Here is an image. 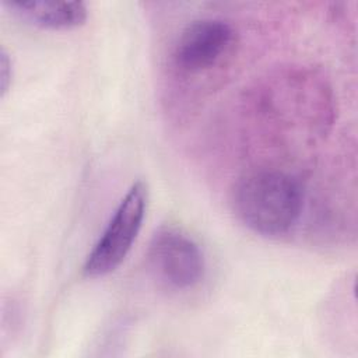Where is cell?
<instances>
[{
	"label": "cell",
	"instance_id": "5b68a950",
	"mask_svg": "<svg viewBox=\"0 0 358 358\" xmlns=\"http://www.w3.org/2000/svg\"><path fill=\"white\" fill-rule=\"evenodd\" d=\"M235 31L221 18H197L178 35L171 60L182 74H200L215 67L232 49Z\"/></svg>",
	"mask_w": 358,
	"mask_h": 358
},
{
	"label": "cell",
	"instance_id": "6da1fadb",
	"mask_svg": "<svg viewBox=\"0 0 358 358\" xmlns=\"http://www.w3.org/2000/svg\"><path fill=\"white\" fill-rule=\"evenodd\" d=\"M252 101L256 112L275 129L305 136L326 134L334 120L329 83L305 66H289L268 74L252 91Z\"/></svg>",
	"mask_w": 358,
	"mask_h": 358
},
{
	"label": "cell",
	"instance_id": "277c9868",
	"mask_svg": "<svg viewBox=\"0 0 358 358\" xmlns=\"http://www.w3.org/2000/svg\"><path fill=\"white\" fill-rule=\"evenodd\" d=\"M145 257L154 275L172 289H189L204 275L206 262L200 246L175 227L155 231Z\"/></svg>",
	"mask_w": 358,
	"mask_h": 358
},
{
	"label": "cell",
	"instance_id": "52a82bcc",
	"mask_svg": "<svg viewBox=\"0 0 358 358\" xmlns=\"http://www.w3.org/2000/svg\"><path fill=\"white\" fill-rule=\"evenodd\" d=\"M11 80H13L11 59H10L8 53L6 52V49L1 48V52H0V92H1V96H4L6 92L8 91V88L11 85Z\"/></svg>",
	"mask_w": 358,
	"mask_h": 358
},
{
	"label": "cell",
	"instance_id": "7a4b0ae2",
	"mask_svg": "<svg viewBox=\"0 0 358 358\" xmlns=\"http://www.w3.org/2000/svg\"><path fill=\"white\" fill-rule=\"evenodd\" d=\"M235 215L263 236L288 234L303 210V189L287 172L256 169L242 175L231 190Z\"/></svg>",
	"mask_w": 358,
	"mask_h": 358
},
{
	"label": "cell",
	"instance_id": "3957f363",
	"mask_svg": "<svg viewBox=\"0 0 358 358\" xmlns=\"http://www.w3.org/2000/svg\"><path fill=\"white\" fill-rule=\"evenodd\" d=\"M147 204V185L138 180L122 197L101 236L87 255L83 264L85 277H103L120 266L141 229Z\"/></svg>",
	"mask_w": 358,
	"mask_h": 358
},
{
	"label": "cell",
	"instance_id": "8992f818",
	"mask_svg": "<svg viewBox=\"0 0 358 358\" xmlns=\"http://www.w3.org/2000/svg\"><path fill=\"white\" fill-rule=\"evenodd\" d=\"M3 4L11 14L28 24L49 29H70L85 22L88 11L83 1L7 0Z\"/></svg>",
	"mask_w": 358,
	"mask_h": 358
}]
</instances>
